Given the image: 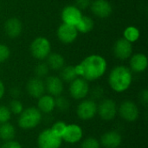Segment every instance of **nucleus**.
<instances>
[{
    "instance_id": "obj_10",
    "label": "nucleus",
    "mask_w": 148,
    "mask_h": 148,
    "mask_svg": "<svg viewBox=\"0 0 148 148\" xmlns=\"http://www.w3.org/2000/svg\"><path fill=\"white\" fill-rule=\"evenodd\" d=\"M82 10L75 5H67L63 8L61 17L63 23L76 26L82 17Z\"/></svg>"
},
{
    "instance_id": "obj_18",
    "label": "nucleus",
    "mask_w": 148,
    "mask_h": 148,
    "mask_svg": "<svg viewBox=\"0 0 148 148\" xmlns=\"http://www.w3.org/2000/svg\"><path fill=\"white\" fill-rule=\"evenodd\" d=\"M4 32L10 38L18 37L23 30V24L16 17H10L4 23Z\"/></svg>"
},
{
    "instance_id": "obj_28",
    "label": "nucleus",
    "mask_w": 148,
    "mask_h": 148,
    "mask_svg": "<svg viewBox=\"0 0 148 148\" xmlns=\"http://www.w3.org/2000/svg\"><path fill=\"white\" fill-rule=\"evenodd\" d=\"M8 108H9L10 111L14 114H20L23 110V106L22 102L17 99H13L10 102V105Z\"/></svg>"
},
{
    "instance_id": "obj_33",
    "label": "nucleus",
    "mask_w": 148,
    "mask_h": 148,
    "mask_svg": "<svg viewBox=\"0 0 148 148\" xmlns=\"http://www.w3.org/2000/svg\"><path fill=\"white\" fill-rule=\"evenodd\" d=\"M103 88L101 86H96L95 88H94L91 91V96L93 98V101H95V100L101 99L103 95Z\"/></svg>"
},
{
    "instance_id": "obj_26",
    "label": "nucleus",
    "mask_w": 148,
    "mask_h": 148,
    "mask_svg": "<svg viewBox=\"0 0 148 148\" xmlns=\"http://www.w3.org/2000/svg\"><path fill=\"white\" fill-rule=\"evenodd\" d=\"M55 103H56V108L62 112L68 111L70 106L69 101L66 97L61 95L56 96V98L55 99Z\"/></svg>"
},
{
    "instance_id": "obj_25",
    "label": "nucleus",
    "mask_w": 148,
    "mask_h": 148,
    "mask_svg": "<svg viewBox=\"0 0 148 148\" xmlns=\"http://www.w3.org/2000/svg\"><path fill=\"white\" fill-rule=\"evenodd\" d=\"M140 30L134 26H128L123 31V38H125L131 43L135 42L140 38Z\"/></svg>"
},
{
    "instance_id": "obj_32",
    "label": "nucleus",
    "mask_w": 148,
    "mask_h": 148,
    "mask_svg": "<svg viewBox=\"0 0 148 148\" xmlns=\"http://www.w3.org/2000/svg\"><path fill=\"white\" fill-rule=\"evenodd\" d=\"M10 56V48L5 44L0 43V63L4 62L6 60H8Z\"/></svg>"
},
{
    "instance_id": "obj_22",
    "label": "nucleus",
    "mask_w": 148,
    "mask_h": 148,
    "mask_svg": "<svg viewBox=\"0 0 148 148\" xmlns=\"http://www.w3.org/2000/svg\"><path fill=\"white\" fill-rule=\"evenodd\" d=\"M16 135V129L14 126L9 122L2 123L0 125V139L8 141L11 140L15 138Z\"/></svg>"
},
{
    "instance_id": "obj_34",
    "label": "nucleus",
    "mask_w": 148,
    "mask_h": 148,
    "mask_svg": "<svg viewBox=\"0 0 148 148\" xmlns=\"http://www.w3.org/2000/svg\"><path fill=\"white\" fill-rule=\"evenodd\" d=\"M0 148H22V146L19 142L16 141V140H8L5 141L2 147H0Z\"/></svg>"
},
{
    "instance_id": "obj_8",
    "label": "nucleus",
    "mask_w": 148,
    "mask_h": 148,
    "mask_svg": "<svg viewBox=\"0 0 148 148\" xmlns=\"http://www.w3.org/2000/svg\"><path fill=\"white\" fill-rule=\"evenodd\" d=\"M120 116L127 122H134L139 118L140 111L137 105L129 100H126L118 108Z\"/></svg>"
},
{
    "instance_id": "obj_30",
    "label": "nucleus",
    "mask_w": 148,
    "mask_h": 148,
    "mask_svg": "<svg viewBox=\"0 0 148 148\" xmlns=\"http://www.w3.org/2000/svg\"><path fill=\"white\" fill-rule=\"evenodd\" d=\"M11 112L6 106H0V123L8 122L10 120Z\"/></svg>"
},
{
    "instance_id": "obj_3",
    "label": "nucleus",
    "mask_w": 148,
    "mask_h": 148,
    "mask_svg": "<svg viewBox=\"0 0 148 148\" xmlns=\"http://www.w3.org/2000/svg\"><path fill=\"white\" fill-rule=\"evenodd\" d=\"M42 121V113L37 108L30 107L23 109L19 114L18 126L24 130L33 129L37 127Z\"/></svg>"
},
{
    "instance_id": "obj_6",
    "label": "nucleus",
    "mask_w": 148,
    "mask_h": 148,
    "mask_svg": "<svg viewBox=\"0 0 148 148\" xmlns=\"http://www.w3.org/2000/svg\"><path fill=\"white\" fill-rule=\"evenodd\" d=\"M118 113V108L115 101L112 99H104L97 105V114L106 121L114 120Z\"/></svg>"
},
{
    "instance_id": "obj_7",
    "label": "nucleus",
    "mask_w": 148,
    "mask_h": 148,
    "mask_svg": "<svg viewBox=\"0 0 148 148\" xmlns=\"http://www.w3.org/2000/svg\"><path fill=\"white\" fill-rule=\"evenodd\" d=\"M69 90L72 98L75 100H82L89 93V85L85 79L77 77L70 82Z\"/></svg>"
},
{
    "instance_id": "obj_24",
    "label": "nucleus",
    "mask_w": 148,
    "mask_h": 148,
    "mask_svg": "<svg viewBox=\"0 0 148 148\" xmlns=\"http://www.w3.org/2000/svg\"><path fill=\"white\" fill-rule=\"evenodd\" d=\"M78 75L76 74L75 71V66H64L62 69H61V73H60V78L62 79V82H71L72 81H74L75 78H77Z\"/></svg>"
},
{
    "instance_id": "obj_17",
    "label": "nucleus",
    "mask_w": 148,
    "mask_h": 148,
    "mask_svg": "<svg viewBox=\"0 0 148 148\" xmlns=\"http://www.w3.org/2000/svg\"><path fill=\"white\" fill-rule=\"evenodd\" d=\"M122 141V137L117 131H108L101 137V144L105 148H118Z\"/></svg>"
},
{
    "instance_id": "obj_2",
    "label": "nucleus",
    "mask_w": 148,
    "mask_h": 148,
    "mask_svg": "<svg viewBox=\"0 0 148 148\" xmlns=\"http://www.w3.org/2000/svg\"><path fill=\"white\" fill-rule=\"evenodd\" d=\"M133 82V74L129 68L119 65L114 67L108 76V84L110 88L117 93H122L127 90Z\"/></svg>"
},
{
    "instance_id": "obj_1",
    "label": "nucleus",
    "mask_w": 148,
    "mask_h": 148,
    "mask_svg": "<svg viewBox=\"0 0 148 148\" xmlns=\"http://www.w3.org/2000/svg\"><path fill=\"white\" fill-rule=\"evenodd\" d=\"M75 67L78 76H81L87 82H93L104 75L107 71L108 63L103 56L90 55Z\"/></svg>"
},
{
    "instance_id": "obj_4",
    "label": "nucleus",
    "mask_w": 148,
    "mask_h": 148,
    "mask_svg": "<svg viewBox=\"0 0 148 148\" xmlns=\"http://www.w3.org/2000/svg\"><path fill=\"white\" fill-rule=\"evenodd\" d=\"M29 49L34 58L42 61L51 53V44L46 37L39 36L32 41Z\"/></svg>"
},
{
    "instance_id": "obj_13",
    "label": "nucleus",
    "mask_w": 148,
    "mask_h": 148,
    "mask_svg": "<svg viewBox=\"0 0 148 148\" xmlns=\"http://www.w3.org/2000/svg\"><path fill=\"white\" fill-rule=\"evenodd\" d=\"M83 135L82 129L80 126L76 124L67 125L63 134L62 135V140L69 144H75L79 142Z\"/></svg>"
},
{
    "instance_id": "obj_21",
    "label": "nucleus",
    "mask_w": 148,
    "mask_h": 148,
    "mask_svg": "<svg viewBox=\"0 0 148 148\" xmlns=\"http://www.w3.org/2000/svg\"><path fill=\"white\" fill-rule=\"evenodd\" d=\"M47 59V65L49 69L52 70H61L65 66V59L59 53H50Z\"/></svg>"
},
{
    "instance_id": "obj_12",
    "label": "nucleus",
    "mask_w": 148,
    "mask_h": 148,
    "mask_svg": "<svg viewBox=\"0 0 148 148\" xmlns=\"http://www.w3.org/2000/svg\"><path fill=\"white\" fill-rule=\"evenodd\" d=\"M114 53L120 60H127L133 54V45L125 38L118 39L114 45Z\"/></svg>"
},
{
    "instance_id": "obj_37",
    "label": "nucleus",
    "mask_w": 148,
    "mask_h": 148,
    "mask_svg": "<svg viewBox=\"0 0 148 148\" xmlns=\"http://www.w3.org/2000/svg\"><path fill=\"white\" fill-rule=\"evenodd\" d=\"M4 93H5V87H4V84L3 83V82L0 80V100L3 97Z\"/></svg>"
},
{
    "instance_id": "obj_38",
    "label": "nucleus",
    "mask_w": 148,
    "mask_h": 148,
    "mask_svg": "<svg viewBox=\"0 0 148 148\" xmlns=\"http://www.w3.org/2000/svg\"><path fill=\"white\" fill-rule=\"evenodd\" d=\"M11 95L13 96V98L14 99H17V97L20 95V91H19V89L18 88H13L12 90H11Z\"/></svg>"
},
{
    "instance_id": "obj_11",
    "label": "nucleus",
    "mask_w": 148,
    "mask_h": 148,
    "mask_svg": "<svg viewBox=\"0 0 148 148\" xmlns=\"http://www.w3.org/2000/svg\"><path fill=\"white\" fill-rule=\"evenodd\" d=\"M56 35H57L58 39L62 43L69 44V43L74 42L76 40L78 36V31L75 26L62 23L57 29Z\"/></svg>"
},
{
    "instance_id": "obj_31",
    "label": "nucleus",
    "mask_w": 148,
    "mask_h": 148,
    "mask_svg": "<svg viewBox=\"0 0 148 148\" xmlns=\"http://www.w3.org/2000/svg\"><path fill=\"white\" fill-rule=\"evenodd\" d=\"M66 124L64 123V122H62V121H57V122H56L53 126H52V127L50 128L56 135H58V136H60L61 138H62V135L63 134V133H64V131H65V128H66Z\"/></svg>"
},
{
    "instance_id": "obj_9",
    "label": "nucleus",
    "mask_w": 148,
    "mask_h": 148,
    "mask_svg": "<svg viewBox=\"0 0 148 148\" xmlns=\"http://www.w3.org/2000/svg\"><path fill=\"white\" fill-rule=\"evenodd\" d=\"M77 116L83 121L93 119L97 114V104L93 100H84L76 108Z\"/></svg>"
},
{
    "instance_id": "obj_35",
    "label": "nucleus",
    "mask_w": 148,
    "mask_h": 148,
    "mask_svg": "<svg viewBox=\"0 0 148 148\" xmlns=\"http://www.w3.org/2000/svg\"><path fill=\"white\" fill-rule=\"evenodd\" d=\"M91 4V0H75V6L81 10H85Z\"/></svg>"
},
{
    "instance_id": "obj_15",
    "label": "nucleus",
    "mask_w": 148,
    "mask_h": 148,
    "mask_svg": "<svg viewBox=\"0 0 148 148\" xmlns=\"http://www.w3.org/2000/svg\"><path fill=\"white\" fill-rule=\"evenodd\" d=\"M26 90L29 95L32 98L38 99L42 95H44L45 92V85L42 79L38 78L36 76L30 78L26 85Z\"/></svg>"
},
{
    "instance_id": "obj_29",
    "label": "nucleus",
    "mask_w": 148,
    "mask_h": 148,
    "mask_svg": "<svg viewBox=\"0 0 148 148\" xmlns=\"http://www.w3.org/2000/svg\"><path fill=\"white\" fill-rule=\"evenodd\" d=\"M81 148H100V142L95 138L88 137L82 142Z\"/></svg>"
},
{
    "instance_id": "obj_16",
    "label": "nucleus",
    "mask_w": 148,
    "mask_h": 148,
    "mask_svg": "<svg viewBox=\"0 0 148 148\" xmlns=\"http://www.w3.org/2000/svg\"><path fill=\"white\" fill-rule=\"evenodd\" d=\"M44 85L45 91L52 96H59L63 92V82L58 76H48L44 82Z\"/></svg>"
},
{
    "instance_id": "obj_20",
    "label": "nucleus",
    "mask_w": 148,
    "mask_h": 148,
    "mask_svg": "<svg viewBox=\"0 0 148 148\" xmlns=\"http://www.w3.org/2000/svg\"><path fill=\"white\" fill-rule=\"evenodd\" d=\"M37 108L41 113L49 114L54 111L56 108L55 98L50 95H43L38 98L37 101Z\"/></svg>"
},
{
    "instance_id": "obj_5",
    "label": "nucleus",
    "mask_w": 148,
    "mask_h": 148,
    "mask_svg": "<svg viewBox=\"0 0 148 148\" xmlns=\"http://www.w3.org/2000/svg\"><path fill=\"white\" fill-rule=\"evenodd\" d=\"M62 142V138L56 135L50 128L41 132L37 138L39 148H60Z\"/></svg>"
},
{
    "instance_id": "obj_14",
    "label": "nucleus",
    "mask_w": 148,
    "mask_h": 148,
    "mask_svg": "<svg viewBox=\"0 0 148 148\" xmlns=\"http://www.w3.org/2000/svg\"><path fill=\"white\" fill-rule=\"evenodd\" d=\"M92 12L98 17H108L113 12V7L108 0H95L91 3Z\"/></svg>"
},
{
    "instance_id": "obj_36",
    "label": "nucleus",
    "mask_w": 148,
    "mask_h": 148,
    "mask_svg": "<svg viewBox=\"0 0 148 148\" xmlns=\"http://www.w3.org/2000/svg\"><path fill=\"white\" fill-rule=\"evenodd\" d=\"M140 101L144 106H147L148 104V91L147 89H144L140 93Z\"/></svg>"
},
{
    "instance_id": "obj_19",
    "label": "nucleus",
    "mask_w": 148,
    "mask_h": 148,
    "mask_svg": "<svg viewBox=\"0 0 148 148\" xmlns=\"http://www.w3.org/2000/svg\"><path fill=\"white\" fill-rule=\"evenodd\" d=\"M148 65L147 56L142 53H137L131 56L130 59V69L135 73L144 72Z\"/></svg>"
},
{
    "instance_id": "obj_27",
    "label": "nucleus",
    "mask_w": 148,
    "mask_h": 148,
    "mask_svg": "<svg viewBox=\"0 0 148 148\" xmlns=\"http://www.w3.org/2000/svg\"><path fill=\"white\" fill-rule=\"evenodd\" d=\"M49 70V68L46 62H40L35 68V75L36 77L42 79L48 75Z\"/></svg>"
},
{
    "instance_id": "obj_23",
    "label": "nucleus",
    "mask_w": 148,
    "mask_h": 148,
    "mask_svg": "<svg viewBox=\"0 0 148 148\" xmlns=\"http://www.w3.org/2000/svg\"><path fill=\"white\" fill-rule=\"evenodd\" d=\"M94 26H95L94 20L90 16H82V17L81 18L80 22L75 26V28H76L78 32L88 33V32H90L94 29Z\"/></svg>"
}]
</instances>
